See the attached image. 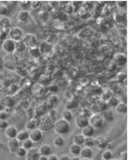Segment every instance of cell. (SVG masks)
<instances>
[{
    "instance_id": "6da1fadb",
    "label": "cell",
    "mask_w": 128,
    "mask_h": 160,
    "mask_svg": "<svg viewBox=\"0 0 128 160\" xmlns=\"http://www.w3.org/2000/svg\"><path fill=\"white\" fill-rule=\"evenodd\" d=\"M54 131L60 136L67 135L70 131V124L65 120L59 119L54 124Z\"/></svg>"
},
{
    "instance_id": "7a4b0ae2",
    "label": "cell",
    "mask_w": 128,
    "mask_h": 160,
    "mask_svg": "<svg viewBox=\"0 0 128 160\" xmlns=\"http://www.w3.org/2000/svg\"><path fill=\"white\" fill-rule=\"evenodd\" d=\"M104 124H105V122H104L102 116L99 114H93L89 117V124L93 126L94 129L101 128Z\"/></svg>"
},
{
    "instance_id": "3957f363",
    "label": "cell",
    "mask_w": 128,
    "mask_h": 160,
    "mask_svg": "<svg viewBox=\"0 0 128 160\" xmlns=\"http://www.w3.org/2000/svg\"><path fill=\"white\" fill-rule=\"evenodd\" d=\"M23 37H24V34H23L22 29L18 27V26H14V27L11 28L9 31V39L13 40L14 43L21 42Z\"/></svg>"
},
{
    "instance_id": "277c9868",
    "label": "cell",
    "mask_w": 128,
    "mask_h": 160,
    "mask_svg": "<svg viewBox=\"0 0 128 160\" xmlns=\"http://www.w3.org/2000/svg\"><path fill=\"white\" fill-rule=\"evenodd\" d=\"M43 138V131L39 128L33 129L29 132V139L33 142V143H39L41 142Z\"/></svg>"
},
{
    "instance_id": "5b68a950",
    "label": "cell",
    "mask_w": 128,
    "mask_h": 160,
    "mask_svg": "<svg viewBox=\"0 0 128 160\" xmlns=\"http://www.w3.org/2000/svg\"><path fill=\"white\" fill-rule=\"evenodd\" d=\"M1 45H2V49L7 53H13L15 50V43L9 38L5 40Z\"/></svg>"
},
{
    "instance_id": "8992f818",
    "label": "cell",
    "mask_w": 128,
    "mask_h": 160,
    "mask_svg": "<svg viewBox=\"0 0 128 160\" xmlns=\"http://www.w3.org/2000/svg\"><path fill=\"white\" fill-rule=\"evenodd\" d=\"M75 124L78 128L82 129L85 126L89 125V118L82 115V114H80L75 118Z\"/></svg>"
},
{
    "instance_id": "52a82bcc",
    "label": "cell",
    "mask_w": 128,
    "mask_h": 160,
    "mask_svg": "<svg viewBox=\"0 0 128 160\" xmlns=\"http://www.w3.org/2000/svg\"><path fill=\"white\" fill-rule=\"evenodd\" d=\"M22 42L26 46H29V48L30 47H33V46H37V39L34 35H32V34L24 35V37H23V39H22Z\"/></svg>"
},
{
    "instance_id": "ba28073f",
    "label": "cell",
    "mask_w": 128,
    "mask_h": 160,
    "mask_svg": "<svg viewBox=\"0 0 128 160\" xmlns=\"http://www.w3.org/2000/svg\"><path fill=\"white\" fill-rule=\"evenodd\" d=\"M4 131H5V136H6L8 139L15 138V137H17L18 132H19L18 128L14 125H9Z\"/></svg>"
},
{
    "instance_id": "9c48e42d",
    "label": "cell",
    "mask_w": 128,
    "mask_h": 160,
    "mask_svg": "<svg viewBox=\"0 0 128 160\" xmlns=\"http://www.w3.org/2000/svg\"><path fill=\"white\" fill-rule=\"evenodd\" d=\"M19 147H20V143L17 140V138L9 139V141H8V149H9L10 153L14 154Z\"/></svg>"
},
{
    "instance_id": "30bf717a",
    "label": "cell",
    "mask_w": 128,
    "mask_h": 160,
    "mask_svg": "<svg viewBox=\"0 0 128 160\" xmlns=\"http://www.w3.org/2000/svg\"><path fill=\"white\" fill-rule=\"evenodd\" d=\"M39 155L41 154H39V149H35V148H32L31 149L27 150L25 159L26 160H38Z\"/></svg>"
},
{
    "instance_id": "8fae6325",
    "label": "cell",
    "mask_w": 128,
    "mask_h": 160,
    "mask_svg": "<svg viewBox=\"0 0 128 160\" xmlns=\"http://www.w3.org/2000/svg\"><path fill=\"white\" fill-rule=\"evenodd\" d=\"M39 153L41 155H44V156H48L52 154V149L51 146L48 145V144H43V145L41 146V148L39 149Z\"/></svg>"
},
{
    "instance_id": "7c38bea8",
    "label": "cell",
    "mask_w": 128,
    "mask_h": 160,
    "mask_svg": "<svg viewBox=\"0 0 128 160\" xmlns=\"http://www.w3.org/2000/svg\"><path fill=\"white\" fill-rule=\"evenodd\" d=\"M11 19L8 17H4V18H0V28L8 31L9 29H11Z\"/></svg>"
},
{
    "instance_id": "4fadbf2b",
    "label": "cell",
    "mask_w": 128,
    "mask_h": 160,
    "mask_svg": "<svg viewBox=\"0 0 128 160\" xmlns=\"http://www.w3.org/2000/svg\"><path fill=\"white\" fill-rule=\"evenodd\" d=\"M114 61L118 65H124L127 61L126 55L123 53H116L114 55Z\"/></svg>"
},
{
    "instance_id": "5bb4252c",
    "label": "cell",
    "mask_w": 128,
    "mask_h": 160,
    "mask_svg": "<svg viewBox=\"0 0 128 160\" xmlns=\"http://www.w3.org/2000/svg\"><path fill=\"white\" fill-rule=\"evenodd\" d=\"M94 133H95V129L90 124L85 126L84 128H82V132H81V134L84 136V137H93Z\"/></svg>"
},
{
    "instance_id": "9a60e30c",
    "label": "cell",
    "mask_w": 128,
    "mask_h": 160,
    "mask_svg": "<svg viewBox=\"0 0 128 160\" xmlns=\"http://www.w3.org/2000/svg\"><path fill=\"white\" fill-rule=\"evenodd\" d=\"M80 155L82 156V158H92L93 155V151L92 148L83 147V148H81Z\"/></svg>"
},
{
    "instance_id": "2e32d148",
    "label": "cell",
    "mask_w": 128,
    "mask_h": 160,
    "mask_svg": "<svg viewBox=\"0 0 128 160\" xmlns=\"http://www.w3.org/2000/svg\"><path fill=\"white\" fill-rule=\"evenodd\" d=\"M38 124H39L38 120L35 119V118H31L29 121L26 123L25 128H26V130H30L31 131V130H33V129L38 128Z\"/></svg>"
},
{
    "instance_id": "e0dca14e",
    "label": "cell",
    "mask_w": 128,
    "mask_h": 160,
    "mask_svg": "<svg viewBox=\"0 0 128 160\" xmlns=\"http://www.w3.org/2000/svg\"><path fill=\"white\" fill-rule=\"evenodd\" d=\"M104 122H113L114 121V118H115V114H114V111L112 109L109 110H105V112L103 113V115H101Z\"/></svg>"
},
{
    "instance_id": "ac0fdd59",
    "label": "cell",
    "mask_w": 128,
    "mask_h": 160,
    "mask_svg": "<svg viewBox=\"0 0 128 160\" xmlns=\"http://www.w3.org/2000/svg\"><path fill=\"white\" fill-rule=\"evenodd\" d=\"M30 19V14L28 11H19L18 14V20L19 22H27Z\"/></svg>"
},
{
    "instance_id": "d6986e66",
    "label": "cell",
    "mask_w": 128,
    "mask_h": 160,
    "mask_svg": "<svg viewBox=\"0 0 128 160\" xmlns=\"http://www.w3.org/2000/svg\"><path fill=\"white\" fill-rule=\"evenodd\" d=\"M116 112L119 115H126L127 114V104L122 101H121L118 104V106L115 108Z\"/></svg>"
},
{
    "instance_id": "ffe728a7",
    "label": "cell",
    "mask_w": 128,
    "mask_h": 160,
    "mask_svg": "<svg viewBox=\"0 0 128 160\" xmlns=\"http://www.w3.org/2000/svg\"><path fill=\"white\" fill-rule=\"evenodd\" d=\"M17 140L19 143H22L23 141H25L27 139H29V132L25 129V130H19L17 134Z\"/></svg>"
},
{
    "instance_id": "44dd1931",
    "label": "cell",
    "mask_w": 128,
    "mask_h": 160,
    "mask_svg": "<svg viewBox=\"0 0 128 160\" xmlns=\"http://www.w3.org/2000/svg\"><path fill=\"white\" fill-rule=\"evenodd\" d=\"M62 119L65 120V121L70 123L73 120V114L69 109H65L62 112Z\"/></svg>"
},
{
    "instance_id": "7402d4cb",
    "label": "cell",
    "mask_w": 128,
    "mask_h": 160,
    "mask_svg": "<svg viewBox=\"0 0 128 160\" xmlns=\"http://www.w3.org/2000/svg\"><path fill=\"white\" fill-rule=\"evenodd\" d=\"M65 145V139H64L63 136L57 135L56 137L53 139V146L56 148H61Z\"/></svg>"
},
{
    "instance_id": "603a6c76",
    "label": "cell",
    "mask_w": 128,
    "mask_h": 160,
    "mask_svg": "<svg viewBox=\"0 0 128 160\" xmlns=\"http://www.w3.org/2000/svg\"><path fill=\"white\" fill-rule=\"evenodd\" d=\"M119 102H121V101H119V99H118L117 97H111V98L106 101V104H107V106H109L110 108H116Z\"/></svg>"
},
{
    "instance_id": "cb8c5ba5",
    "label": "cell",
    "mask_w": 128,
    "mask_h": 160,
    "mask_svg": "<svg viewBox=\"0 0 128 160\" xmlns=\"http://www.w3.org/2000/svg\"><path fill=\"white\" fill-rule=\"evenodd\" d=\"M81 148L78 145H76V144H72L70 147H69V153L72 154L73 156H78L80 155V151H81Z\"/></svg>"
},
{
    "instance_id": "d4e9b609",
    "label": "cell",
    "mask_w": 128,
    "mask_h": 160,
    "mask_svg": "<svg viewBox=\"0 0 128 160\" xmlns=\"http://www.w3.org/2000/svg\"><path fill=\"white\" fill-rule=\"evenodd\" d=\"M84 140H85V137L81 134V133H78L74 136L73 138V144H76V145L82 147L84 146Z\"/></svg>"
},
{
    "instance_id": "484cf974",
    "label": "cell",
    "mask_w": 128,
    "mask_h": 160,
    "mask_svg": "<svg viewBox=\"0 0 128 160\" xmlns=\"http://www.w3.org/2000/svg\"><path fill=\"white\" fill-rule=\"evenodd\" d=\"M49 107H54L59 103V97L57 95H52L51 97H49L48 100H47Z\"/></svg>"
},
{
    "instance_id": "4316f807",
    "label": "cell",
    "mask_w": 128,
    "mask_h": 160,
    "mask_svg": "<svg viewBox=\"0 0 128 160\" xmlns=\"http://www.w3.org/2000/svg\"><path fill=\"white\" fill-rule=\"evenodd\" d=\"M29 51L31 53V55L33 56L34 58H39L41 57V51H39V46H33V47H30L29 48Z\"/></svg>"
},
{
    "instance_id": "83f0119b",
    "label": "cell",
    "mask_w": 128,
    "mask_h": 160,
    "mask_svg": "<svg viewBox=\"0 0 128 160\" xmlns=\"http://www.w3.org/2000/svg\"><path fill=\"white\" fill-rule=\"evenodd\" d=\"M39 51H41V53H48L51 48H52V46L49 44H46V43H43L41 45L39 46Z\"/></svg>"
},
{
    "instance_id": "f1b7e54d",
    "label": "cell",
    "mask_w": 128,
    "mask_h": 160,
    "mask_svg": "<svg viewBox=\"0 0 128 160\" xmlns=\"http://www.w3.org/2000/svg\"><path fill=\"white\" fill-rule=\"evenodd\" d=\"M95 140L93 137H85L84 140V146L88 147V148H92L95 145Z\"/></svg>"
},
{
    "instance_id": "f546056e",
    "label": "cell",
    "mask_w": 128,
    "mask_h": 160,
    "mask_svg": "<svg viewBox=\"0 0 128 160\" xmlns=\"http://www.w3.org/2000/svg\"><path fill=\"white\" fill-rule=\"evenodd\" d=\"M101 157L103 160H110V159L113 158V153H112L110 149H105V150L102 151Z\"/></svg>"
},
{
    "instance_id": "4dcf8cb0",
    "label": "cell",
    "mask_w": 128,
    "mask_h": 160,
    "mask_svg": "<svg viewBox=\"0 0 128 160\" xmlns=\"http://www.w3.org/2000/svg\"><path fill=\"white\" fill-rule=\"evenodd\" d=\"M9 8H8L6 5H0V18H4L7 17L9 15Z\"/></svg>"
},
{
    "instance_id": "1f68e13d",
    "label": "cell",
    "mask_w": 128,
    "mask_h": 160,
    "mask_svg": "<svg viewBox=\"0 0 128 160\" xmlns=\"http://www.w3.org/2000/svg\"><path fill=\"white\" fill-rule=\"evenodd\" d=\"M111 97H113V94H112V92L110 90H104L101 94V99L104 100V101H107Z\"/></svg>"
},
{
    "instance_id": "d6a6232c",
    "label": "cell",
    "mask_w": 128,
    "mask_h": 160,
    "mask_svg": "<svg viewBox=\"0 0 128 160\" xmlns=\"http://www.w3.org/2000/svg\"><path fill=\"white\" fill-rule=\"evenodd\" d=\"M33 142H32L30 139H27V140H25V141H23L22 142V144H21V147L22 148H24L26 150H29V149H31L32 148H34L33 147Z\"/></svg>"
},
{
    "instance_id": "836d02e7",
    "label": "cell",
    "mask_w": 128,
    "mask_h": 160,
    "mask_svg": "<svg viewBox=\"0 0 128 160\" xmlns=\"http://www.w3.org/2000/svg\"><path fill=\"white\" fill-rule=\"evenodd\" d=\"M26 153H27V150L24 149V148H22L21 146L17 149V151H15V155H17L18 157H25L26 155Z\"/></svg>"
},
{
    "instance_id": "e575fe53",
    "label": "cell",
    "mask_w": 128,
    "mask_h": 160,
    "mask_svg": "<svg viewBox=\"0 0 128 160\" xmlns=\"http://www.w3.org/2000/svg\"><path fill=\"white\" fill-rule=\"evenodd\" d=\"M8 37H9V32L3 29H0V42L3 43L5 40L8 39Z\"/></svg>"
},
{
    "instance_id": "d590c367",
    "label": "cell",
    "mask_w": 128,
    "mask_h": 160,
    "mask_svg": "<svg viewBox=\"0 0 128 160\" xmlns=\"http://www.w3.org/2000/svg\"><path fill=\"white\" fill-rule=\"evenodd\" d=\"M26 48V45L23 44V42H19V43H15V49L19 50V51H24Z\"/></svg>"
},
{
    "instance_id": "8d00e7d4",
    "label": "cell",
    "mask_w": 128,
    "mask_h": 160,
    "mask_svg": "<svg viewBox=\"0 0 128 160\" xmlns=\"http://www.w3.org/2000/svg\"><path fill=\"white\" fill-rule=\"evenodd\" d=\"M127 1H117L116 4L118 6V9H121V10H126V7H127Z\"/></svg>"
},
{
    "instance_id": "74e56055",
    "label": "cell",
    "mask_w": 128,
    "mask_h": 160,
    "mask_svg": "<svg viewBox=\"0 0 128 160\" xmlns=\"http://www.w3.org/2000/svg\"><path fill=\"white\" fill-rule=\"evenodd\" d=\"M9 118V114L5 110L0 111V121H7V119Z\"/></svg>"
},
{
    "instance_id": "f35d334b",
    "label": "cell",
    "mask_w": 128,
    "mask_h": 160,
    "mask_svg": "<svg viewBox=\"0 0 128 160\" xmlns=\"http://www.w3.org/2000/svg\"><path fill=\"white\" fill-rule=\"evenodd\" d=\"M19 4L22 6V11H27L28 8H30V5H31V1H20Z\"/></svg>"
},
{
    "instance_id": "ab89813d",
    "label": "cell",
    "mask_w": 128,
    "mask_h": 160,
    "mask_svg": "<svg viewBox=\"0 0 128 160\" xmlns=\"http://www.w3.org/2000/svg\"><path fill=\"white\" fill-rule=\"evenodd\" d=\"M13 104H14V100L11 98H9V97L6 98L5 102H4V106H6V107H12Z\"/></svg>"
},
{
    "instance_id": "60d3db41",
    "label": "cell",
    "mask_w": 128,
    "mask_h": 160,
    "mask_svg": "<svg viewBox=\"0 0 128 160\" xmlns=\"http://www.w3.org/2000/svg\"><path fill=\"white\" fill-rule=\"evenodd\" d=\"M9 125L10 124L8 121H0V130H5Z\"/></svg>"
},
{
    "instance_id": "b9f144b4",
    "label": "cell",
    "mask_w": 128,
    "mask_h": 160,
    "mask_svg": "<svg viewBox=\"0 0 128 160\" xmlns=\"http://www.w3.org/2000/svg\"><path fill=\"white\" fill-rule=\"evenodd\" d=\"M73 9H74V7L71 5L70 3H68V5H66V7H65V11H66V14L68 15V14H71L73 12Z\"/></svg>"
},
{
    "instance_id": "7bdbcfd3",
    "label": "cell",
    "mask_w": 128,
    "mask_h": 160,
    "mask_svg": "<svg viewBox=\"0 0 128 160\" xmlns=\"http://www.w3.org/2000/svg\"><path fill=\"white\" fill-rule=\"evenodd\" d=\"M98 104H99L101 110H105V108H106V106H107L106 101H104V100H102V99H100V100L98 101Z\"/></svg>"
},
{
    "instance_id": "ee69618b",
    "label": "cell",
    "mask_w": 128,
    "mask_h": 160,
    "mask_svg": "<svg viewBox=\"0 0 128 160\" xmlns=\"http://www.w3.org/2000/svg\"><path fill=\"white\" fill-rule=\"evenodd\" d=\"M118 79L119 82L122 81V79H123V81L126 83V75H125V74H118Z\"/></svg>"
},
{
    "instance_id": "f6af8a7d",
    "label": "cell",
    "mask_w": 128,
    "mask_h": 160,
    "mask_svg": "<svg viewBox=\"0 0 128 160\" xmlns=\"http://www.w3.org/2000/svg\"><path fill=\"white\" fill-rule=\"evenodd\" d=\"M41 4V2L39 1H31V5H30V8H32V9H36V8Z\"/></svg>"
},
{
    "instance_id": "bcb514c9",
    "label": "cell",
    "mask_w": 128,
    "mask_h": 160,
    "mask_svg": "<svg viewBox=\"0 0 128 160\" xmlns=\"http://www.w3.org/2000/svg\"><path fill=\"white\" fill-rule=\"evenodd\" d=\"M58 160H70V157L68 154H62L58 157Z\"/></svg>"
},
{
    "instance_id": "7dc6e473",
    "label": "cell",
    "mask_w": 128,
    "mask_h": 160,
    "mask_svg": "<svg viewBox=\"0 0 128 160\" xmlns=\"http://www.w3.org/2000/svg\"><path fill=\"white\" fill-rule=\"evenodd\" d=\"M47 160H58V156L54 154H51L50 155L47 156Z\"/></svg>"
},
{
    "instance_id": "c3c4849f",
    "label": "cell",
    "mask_w": 128,
    "mask_h": 160,
    "mask_svg": "<svg viewBox=\"0 0 128 160\" xmlns=\"http://www.w3.org/2000/svg\"><path fill=\"white\" fill-rule=\"evenodd\" d=\"M49 90L51 92H56V91L58 90V86H56V84H51L49 86Z\"/></svg>"
},
{
    "instance_id": "681fc988",
    "label": "cell",
    "mask_w": 128,
    "mask_h": 160,
    "mask_svg": "<svg viewBox=\"0 0 128 160\" xmlns=\"http://www.w3.org/2000/svg\"><path fill=\"white\" fill-rule=\"evenodd\" d=\"M126 155H127L126 151H123L122 154H121V160H126Z\"/></svg>"
},
{
    "instance_id": "f907efd6",
    "label": "cell",
    "mask_w": 128,
    "mask_h": 160,
    "mask_svg": "<svg viewBox=\"0 0 128 160\" xmlns=\"http://www.w3.org/2000/svg\"><path fill=\"white\" fill-rule=\"evenodd\" d=\"M38 160H47V156H44V155H39V159Z\"/></svg>"
},
{
    "instance_id": "816d5d0a",
    "label": "cell",
    "mask_w": 128,
    "mask_h": 160,
    "mask_svg": "<svg viewBox=\"0 0 128 160\" xmlns=\"http://www.w3.org/2000/svg\"><path fill=\"white\" fill-rule=\"evenodd\" d=\"M70 160H81V158H80L79 156H72L70 158Z\"/></svg>"
},
{
    "instance_id": "f5cc1de1",
    "label": "cell",
    "mask_w": 128,
    "mask_h": 160,
    "mask_svg": "<svg viewBox=\"0 0 128 160\" xmlns=\"http://www.w3.org/2000/svg\"><path fill=\"white\" fill-rule=\"evenodd\" d=\"M4 107H5V106H4V105L2 104V103H1V102H0V111H2V110H4Z\"/></svg>"
},
{
    "instance_id": "db71d44e",
    "label": "cell",
    "mask_w": 128,
    "mask_h": 160,
    "mask_svg": "<svg viewBox=\"0 0 128 160\" xmlns=\"http://www.w3.org/2000/svg\"><path fill=\"white\" fill-rule=\"evenodd\" d=\"M81 160H93L92 158H82Z\"/></svg>"
},
{
    "instance_id": "11a10c76",
    "label": "cell",
    "mask_w": 128,
    "mask_h": 160,
    "mask_svg": "<svg viewBox=\"0 0 128 160\" xmlns=\"http://www.w3.org/2000/svg\"><path fill=\"white\" fill-rule=\"evenodd\" d=\"M110 160H119V159H118V158H112V159H110Z\"/></svg>"
}]
</instances>
